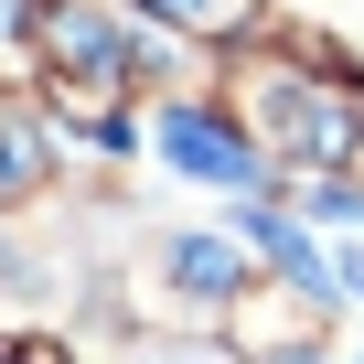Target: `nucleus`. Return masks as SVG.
<instances>
[{"mask_svg":"<svg viewBox=\"0 0 364 364\" xmlns=\"http://www.w3.org/2000/svg\"><path fill=\"white\" fill-rule=\"evenodd\" d=\"M171 161H193V171H247V150L225 129H193V118H171Z\"/></svg>","mask_w":364,"mask_h":364,"instance_id":"obj_1","label":"nucleus"}]
</instances>
